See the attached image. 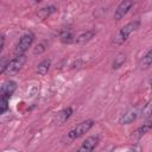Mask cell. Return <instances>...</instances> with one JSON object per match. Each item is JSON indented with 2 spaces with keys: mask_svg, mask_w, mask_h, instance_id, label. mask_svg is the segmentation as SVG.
Listing matches in <instances>:
<instances>
[{
  "mask_svg": "<svg viewBox=\"0 0 152 152\" xmlns=\"http://www.w3.org/2000/svg\"><path fill=\"white\" fill-rule=\"evenodd\" d=\"M99 141H100L99 135H90L82 142V145L78 147V151L80 152H90V151L95 150Z\"/></svg>",
  "mask_w": 152,
  "mask_h": 152,
  "instance_id": "52a82bcc",
  "label": "cell"
},
{
  "mask_svg": "<svg viewBox=\"0 0 152 152\" xmlns=\"http://www.w3.org/2000/svg\"><path fill=\"white\" fill-rule=\"evenodd\" d=\"M152 64V48L145 53V56L140 59V68L141 69H146Z\"/></svg>",
  "mask_w": 152,
  "mask_h": 152,
  "instance_id": "9a60e30c",
  "label": "cell"
},
{
  "mask_svg": "<svg viewBox=\"0 0 152 152\" xmlns=\"http://www.w3.org/2000/svg\"><path fill=\"white\" fill-rule=\"evenodd\" d=\"M46 50H48V43H46L45 40H43V42L38 43V44L34 46L33 53H34V55H42V53H44Z\"/></svg>",
  "mask_w": 152,
  "mask_h": 152,
  "instance_id": "e0dca14e",
  "label": "cell"
},
{
  "mask_svg": "<svg viewBox=\"0 0 152 152\" xmlns=\"http://www.w3.org/2000/svg\"><path fill=\"white\" fill-rule=\"evenodd\" d=\"M17 89V82L15 81H12V80H8V81H5L0 88V95L2 97H11L13 95V93Z\"/></svg>",
  "mask_w": 152,
  "mask_h": 152,
  "instance_id": "ba28073f",
  "label": "cell"
},
{
  "mask_svg": "<svg viewBox=\"0 0 152 152\" xmlns=\"http://www.w3.org/2000/svg\"><path fill=\"white\" fill-rule=\"evenodd\" d=\"M95 34H96L95 30H88V31H84V32L80 33L77 37H75V43H76V44H80V45L87 44L88 42H90V40L95 37Z\"/></svg>",
  "mask_w": 152,
  "mask_h": 152,
  "instance_id": "8fae6325",
  "label": "cell"
},
{
  "mask_svg": "<svg viewBox=\"0 0 152 152\" xmlns=\"http://www.w3.org/2000/svg\"><path fill=\"white\" fill-rule=\"evenodd\" d=\"M59 39L63 44H70L72 42H75V37H74V32L71 28H64L59 33Z\"/></svg>",
  "mask_w": 152,
  "mask_h": 152,
  "instance_id": "7c38bea8",
  "label": "cell"
},
{
  "mask_svg": "<svg viewBox=\"0 0 152 152\" xmlns=\"http://www.w3.org/2000/svg\"><path fill=\"white\" fill-rule=\"evenodd\" d=\"M148 86H150V88H151V89H152V78H151V80H150V82H148Z\"/></svg>",
  "mask_w": 152,
  "mask_h": 152,
  "instance_id": "44dd1931",
  "label": "cell"
},
{
  "mask_svg": "<svg viewBox=\"0 0 152 152\" xmlns=\"http://www.w3.org/2000/svg\"><path fill=\"white\" fill-rule=\"evenodd\" d=\"M133 5H134V0H122L118 5V7H116V10L114 12V19L115 20L122 19L131 11V8L133 7Z\"/></svg>",
  "mask_w": 152,
  "mask_h": 152,
  "instance_id": "8992f818",
  "label": "cell"
},
{
  "mask_svg": "<svg viewBox=\"0 0 152 152\" xmlns=\"http://www.w3.org/2000/svg\"><path fill=\"white\" fill-rule=\"evenodd\" d=\"M151 129H152V115L147 116V120L133 132V137L137 138V139H139L142 135H145L147 132H150Z\"/></svg>",
  "mask_w": 152,
  "mask_h": 152,
  "instance_id": "30bf717a",
  "label": "cell"
},
{
  "mask_svg": "<svg viewBox=\"0 0 152 152\" xmlns=\"http://www.w3.org/2000/svg\"><path fill=\"white\" fill-rule=\"evenodd\" d=\"M72 108L71 107H66V108H63L62 110H59L55 116H53V120L52 122L55 125H63L71 115H72Z\"/></svg>",
  "mask_w": 152,
  "mask_h": 152,
  "instance_id": "9c48e42d",
  "label": "cell"
},
{
  "mask_svg": "<svg viewBox=\"0 0 152 152\" xmlns=\"http://www.w3.org/2000/svg\"><path fill=\"white\" fill-rule=\"evenodd\" d=\"M26 56L25 55H17L15 57H13L7 64L1 66V74L7 75V76H12L14 74H17L26 63Z\"/></svg>",
  "mask_w": 152,
  "mask_h": 152,
  "instance_id": "7a4b0ae2",
  "label": "cell"
},
{
  "mask_svg": "<svg viewBox=\"0 0 152 152\" xmlns=\"http://www.w3.org/2000/svg\"><path fill=\"white\" fill-rule=\"evenodd\" d=\"M150 115H152V99L141 108V116L147 118Z\"/></svg>",
  "mask_w": 152,
  "mask_h": 152,
  "instance_id": "ac0fdd59",
  "label": "cell"
},
{
  "mask_svg": "<svg viewBox=\"0 0 152 152\" xmlns=\"http://www.w3.org/2000/svg\"><path fill=\"white\" fill-rule=\"evenodd\" d=\"M57 12V7L51 5V6H48V7H44V8H40L38 12H37V15L40 18V19H46L48 17H50L52 13Z\"/></svg>",
  "mask_w": 152,
  "mask_h": 152,
  "instance_id": "5bb4252c",
  "label": "cell"
},
{
  "mask_svg": "<svg viewBox=\"0 0 152 152\" xmlns=\"http://www.w3.org/2000/svg\"><path fill=\"white\" fill-rule=\"evenodd\" d=\"M36 2H40V1H43V0H34Z\"/></svg>",
  "mask_w": 152,
  "mask_h": 152,
  "instance_id": "7402d4cb",
  "label": "cell"
},
{
  "mask_svg": "<svg viewBox=\"0 0 152 152\" xmlns=\"http://www.w3.org/2000/svg\"><path fill=\"white\" fill-rule=\"evenodd\" d=\"M141 108L140 106H137V107H133V108H129L128 110H126L119 119V124L121 125H129L132 124L133 121H135L140 115H141Z\"/></svg>",
  "mask_w": 152,
  "mask_h": 152,
  "instance_id": "5b68a950",
  "label": "cell"
},
{
  "mask_svg": "<svg viewBox=\"0 0 152 152\" xmlns=\"http://www.w3.org/2000/svg\"><path fill=\"white\" fill-rule=\"evenodd\" d=\"M126 58H127L126 53H124V52L118 53V55H116V57H115V58H114V61H113L112 68H113V69H119L120 66H122V65H124V63L126 62Z\"/></svg>",
  "mask_w": 152,
  "mask_h": 152,
  "instance_id": "2e32d148",
  "label": "cell"
},
{
  "mask_svg": "<svg viewBox=\"0 0 152 152\" xmlns=\"http://www.w3.org/2000/svg\"><path fill=\"white\" fill-rule=\"evenodd\" d=\"M34 40V34L33 32H26L25 34H23L19 39V42L15 45L14 49V55H25V52L28 50V48H31V45L33 44Z\"/></svg>",
  "mask_w": 152,
  "mask_h": 152,
  "instance_id": "3957f363",
  "label": "cell"
},
{
  "mask_svg": "<svg viewBox=\"0 0 152 152\" xmlns=\"http://www.w3.org/2000/svg\"><path fill=\"white\" fill-rule=\"evenodd\" d=\"M4 45H5V36H1V45H0V50L4 49Z\"/></svg>",
  "mask_w": 152,
  "mask_h": 152,
  "instance_id": "ffe728a7",
  "label": "cell"
},
{
  "mask_svg": "<svg viewBox=\"0 0 152 152\" xmlns=\"http://www.w3.org/2000/svg\"><path fill=\"white\" fill-rule=\"evenodd\" d=\"M50 66H51V61H50L49 58H46V59H43V61L37 65L36 71H37L38 75H40V76H45V75L48 74Z\"/></svg>",
  "mask_w": 152,
  "mask_h": 152,
  "instance_id": "4fadbf2b",
  "label": "cell"
},
{
  "mask_svg": "<svg viewBox=\"0 0 152 152\" xmlns=\"http://www.w3.org/2000/svg\"><path fill=\"white\" fill-rule=\"evenodd\" d=\"M139 26H140V21L139 20H133V21H129L126 25H124L116 32V34L114 36V38H113V45H115V46L122 45L128 39V37L139 28Z\"/></svg>",
  "mask_w": 152,
  "mask_h": 152,
  "instance_id": "6da1fadb",
  "label": "cell"
},
{
  "mask_svg": "<svg viewBox=\"0 0 152 152\" xmlns=\"http://www.w3.org/2000/svg\"><path fill=\"white\" fill-rule=\"evenodd\" d=\"M94 124H95L94 120H90V119L80 122V124L76 125L72 129L69 131V133H68V138L71 139V140H75V139H77V138L82 137L83 134H86L87 132L90 131V128L94 126Z\"/></svg>",
  "mask_w": 152,
  "mask_h": 152,
  "instance_id": "277c9868",
  "label": "cell"
},
{
  "mask_svg": "<svg viewBox=\"0 0 152 152\" xmlns=\"http://www.w3.org/2000/svg\"><path fill=\"white\" fill-rule=\"evenodd\" d=\"M8 97H0V114H4L8 109Z\"/></svg>",
  "mask_w": 152,
  "mask_h": 152,
  "instance_id": "d6986e66",
  "label": "cell"
}]
</instances>
